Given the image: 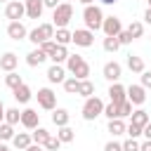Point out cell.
<instances>
[{
  "instance_id": "obj_1",
  "label": "cell",
  "mask_w": 151,
  "mask_h": 151,
  "mask_svg": "<svg viewBox=\"0 0 151 151\" xmlns=\"http://www.w3.org/2000/svg\"><path fill=\"white\" fill-rule=\"evenodd\" d=\"M66 71H68L73 78H78V80H87V78H90V64H87L80 54H68V59H66Z\"/></svg>"
},
{
  "instance_id": "obj_2",
  "label": "cell",
  "mask_w": 151,
  "mask_h": 151,
  "mask_svg": "<svg viewBox=\"0 0 151 151\" xmlns=\"http://www.w3.org/2000/svg\"><path fill=\"white\" fill-rule=\"evenodd\" d=\"M83 21H85V26H87V31H99L101 28V24H104V12H101V7L99 5H87L85 9H83Z\"/></svg>"
},
{
  "instance_id": "obj_3",
  "label": "cell",
  "mask_w": 151,
  "mask_h": 151,
  "mask_svg": "<svg viewBox=\"0 0 151 151\" xmlns=\"http://www.w3.org/2000/svg\"><path fill=\"white\" fill-rule=\"evenodd\" d=\"M52 24H54V28H66L68 26V21L73 19V7H71V2H59L54 9H52Z\"/></svg>"
},
{
  "instance_id": "obj_4",
  "label": "cell",
  "mask_w": 151,
  "mask_h": 151,
  "mask_svg": "<svg viewBox=\"0 0 151 151\" xmlns=\"http://www.w3.org/2000/svg\"><path fill=\"white\" fill-rule=\"evenodd\" d=\"M54 38V24H40L38 28L28 31V40L33 45H42L45 40H52Z\"/></svg>"
},
{
  "instance_id": "obj_5",
  "label": "cell",
  "mask_w": 151,
  "mask_h": 151,
  "mask_svg": "<svg viewBox=\"0 0 151 151\" xmlns=\"http://www.w3.org/2000/svg\"><path fill=\"white\" fill-rule=\"evenodd\" d=\"M101 113H104V101L99 97H87L85 104H83V118L85 120H94Z\"/></svg>"
},
{
  "instance_id": "obj_6",
  "label": "cell",
  "mask_w": 151,
  "mask_h": 151,
  "mask_svg": "<svg viewBox=\"0 0 151 151\" xmlns=\"http://www.w3.org/2000/svg\"><path fill=\"white\" fill-rule=\"evenodd\" d=\"M35 97H38V106L40 109H45V111H54L57 109V94L50 87H40Z\"/></svg>"
},
{
  "instance_id": "obj_7",
  "label": "cell",
  "mask_w": 151,
  "mask_h": 151,
  "mask_svg": "<svg viewBox=\"0 0 151 151\" xmlns=\"http://www.w3.org/2000/svg\"><path fill=\"white\" fill-rule=\"evenodd\" d=\"M5 17L9 21H19L21 17H26V2H19V0H9L7 7H5Z\"/></svg>"
},
{
  "instance_id": "obj_8",
  "label": "cell",
  "mask_w": 151,
  "mask_h": 151,
  "mask_svg": "<svg viewBox=\"0 0 151 151\" xmlns=\"http://www.w3.org/2000/svg\"><path fill=\"white\" fill-rule=\"evenodd\" d=\"M71 42H76L78 47H90L94 42V33L87 31V28H76L71 33Z\"/></svg>"
},
{
  "instance_id": "obj_9",
  "label": "cell",
  "mask_w": 151,
  "mask_h": 151,
  "mask_svg": "<svg viewBox=\"0 0 151 151\" xmlns=\"http://www.w3.org/2000/svg\"><path fill=\"white\" fill-rule=\"evenodd\" d=\"M101 31L106 38H116L120 31H123V24L118 17H104V24H101Z\"/></svg>"
},
{
  "instance_id": "obj_10",
  "label": "cell",
  "mask_w": 151,
  "mask_h": 151,
  "mask_svg": "<svg viewBox=\"0 0 151 151\" xmlns=\"http://www.w3.org/2000/svg\"><path fill=\"white\" fill-rule=\"evenodd\" d=\"M127 90V101L132 104V106H142L144 101H146V90L142 87V85H130V87H125Z\"/></svg>"
},
{
  "instance_id": "obj_11",
  "label": "cell",
  "mask_w": 151,
  "mask_h": 151,
  "mask_svg": "<svg viewBox=\"0 0 151 151\" xmlns=\"http://www.w3.org/2000/svg\"><path fill=\"white\" fill-rule=\"evenodd\" d=\"M26 130H35L38 125H40V113L35 111V109H24L21 111V120H19Z\"/></svg>"
},
{
  "instance_id": "obj_12",
  "label": "cell",
  "mask_w": 151,
  "mask_h": 151,
  "mask_svg": "<svg viewBox=\"0 0 151 151\" xmlns=\"http://www.w3.org/2000/svg\"><path fill=\"white\" fill-rule=\"evenodd\" d=\"M101 73H104V78H106L109 83H118L120 76H123V66H120L118 61H106Z\"/></svg>"
},
{
  "instance_id": "obj_13",
  "label": "cell",
  "mask_w": 151,
  "mask_h": 151,
  "mask_svg": "<svg viewBox=\"0 0 151 151\" xmlns=\"http://www.w3.org/2000/svg\"><path fill=\"white\" fill-rule=\"evenodd\" d=\"M7 35L12 38V40H24V38H28V31H26V26L21 24V21H9V26H7Z\"/></svg>"
},
{
  "instance_id": "obj_14",
  "label": "cell",
  "mask_w": 151,
  "mask_h": 151,
  "mask_svg": "<svg viewBox=\"0 0 151 151\" xmlns=\"http://www.w3.org/2000/svg\"><path fill=\"white\" fill-rule=\"evenodd\" d=\"M109 99H111V104H123V101L127 99V90H125L120 83H111V87H109Z\"/></svg>"
},
{
  "instance_id": "obj_15",
  "label": "cell",
  "mask_w": 151,
  "mask_h": 151,
  "mask_svg": "<svg viewBox=\"0 0 151 151\" xmlns=\"http://www.w3.org/2000/svg\"><path fill=\"white\" fill-rule=\"evenodd\" d=\"M17 64H19V57H17L14 52H5V54L0 57V68H2L5 73H12V71L17 68Z\"/></svg>"
},
{
  "instance_id": "obj_16",
  "label": "cell",
  "mask_w": 151,
  "mask_h": 151,
  "mask_svg": "<svg viewBox=\"0 0 151 151\" xmlns=\"http://www.w3.org/2000/svg\"><path fill=\"white\" fill-rule=\"evenodd\" d=\"M47 80H50V83H64V80H66V68H64L61 64H52V66L47 68Z\"/></svg>"
},
{
  "instance_id": "obj_17",
  "label": "cell",
  "mask_w": 151,
  "mask_h": 151,
  "mask_svg": "<svg viewBox=\"0 0 151 151\" xmlns=\"http://www.w3.org/2000/svg\"><path fill=\"white\" fill-rule=\"evenodd\" d=\"M31 144H33V139H31V134H28V132H17V134L12 137V146H14V149H19V151H26Z\"/></svg>"
},
{
  "instance_id": "obj_18",
  "label": "cell",
  "mask_w": 151,
  "mask_h": 151,
  "mask_svg": "<svg viewBox=\"0 0 151 151\" xmlns=\"http://www.w3.org/2000/svg\"><path fill=\"white\" fill-rule=\"evenodd\" d=\"M42 0H28L26 2V17L28 19H40V14H42Z\"/></svg>"
},
{
  "instance_id": "obj_19",
  "label": "cell",
  "mask_w": 151,
  "mask_h": 151,
  "mask_svg": "<svg viewBox=\"0 0 151 151\" xmlns=\"http://www.w3.org/2000/svg\"><path fill=\"white\" fill-rule=\"evenodd\" d=\"M12 92H14V99H17L19 104H28V101H31V97H33V94H31V87H28L26 83H21L19 87H14Z\"/></svg>"
},
{
  "instance_id": "obj_20",
  "label": "cell",
  "mask_w": 151,
  "mask_h": 151,
  "mask_svg": "<svg viewBox=\"0 0 151 151\" xmlns=\"http://www.w3.org/2000/svg\"><path fill=\"white\" fill-rule=\"evenodd\" d=\"M45 59H47V54H45L40 47H35V50H31V52L26 54V64H28V66H40Z\"/></svg>"
},
{
  "instance_id": "obj_21",
  "label": "cell",
  "mask_w": 151,
  "mask_h": 151,
  "mask_svg": "<svg viewBox=\"0 0 151 151\" xmlns=\"http://www.w3.org/2000/svg\"><path fill=\"white\" fill-rule=\"evenodd\" d=\"M68 120H71V113H68L66 109H54V111H52V123H54L57 127L68 125Z\"/></svg>"
},
{
  "instance_id": "obj_22",
  "label": "cell",
  "mask_w": 151,
  "mask_h": 151,
  "mask_svg": "<svg viewBox=\"0 0 151 151\" xmlns=\"http://www.w3.org/2000/svg\"><path fill=\"white\" fill-rule=\"evenodd\" d=\"M132 125H139V127H144L146 123H151V118H149V111H144V109H137V111H132Z\"/></svg>"
},
{
  "instance_id": "obj_23",
  "label": "cell",
  "mask_w": 151,
  "mask_h": 151,
  "mask_svg": "<svg viewBox=\"0 0 151 151\" xmlns=\"http://www.w3.org/2000/svg\"><path fill=\"white\" fill-rule=\"evenodd\" d=\"M50 59H52V64H66V59H68V50H66L64 45H57Z\"/></svg>"
},
{
  "instance_id": "obj_24",
  "label": "cell",
  "mask_w": 151,
  "mask_h": 151,
  "mask_svg": "<svg viewBox=\"0 0 151 151\" xmlns=\"http://www.w3.org/2000/svg\"><path fill=\"white\" fill-rule=\"evenodd\" d=\"M127 68H130L132 73L146 71V68H144V59H142V57H134V54H127Z\"/></svg>"
},
{
  "instance_id": "obj_25",
  "label": "cell",
  "mask_w": 151,
  "mask_h": 151,
  "mask_svg": "<svg viewBox=\"0 0 151 151\" xmlns=\"http://www.w3.org/2000/svg\"><path fill=\"white\" fill-rule=\"evenodd\" d=\"M125 123H123V118H113V120H109V132L113 134V137H120V134H125Z\"/></svg>"
},
{
  "instance_id": "obj_26",
  "label": "cell",
  "mask_w": 151,
  "mask_h": 151,
  "mask_svg": "<svg viewBox=\"0 0 151 151\" xmlns=\"http://www.w3.org/2000/svg\"><path fill=\"white\" fill-rule=\"evenodd\" d=\"M50 134H52V132H47L45 127H40V125H38V127L31 132V139H33V144H42V146H45V142L50 139Z\"/></svg>"
},
{
  "instance_id": "obj_27",
  "label": "cell",
  "mask_w": 151,
  "mask_h": 151,
  "mask_svg": "<svg viewBox=\"0 0 151 151\" xmlns=\"http://www.w3.org/2000/svg\"><path fill=\"white\" fill-rule=\"evenodd\" d=\"M57 139H59L61 144H68V142H73V139H76V130H73V127H68V125H64V127H59Z\"/></svg>"
},
{
  "instance_id": "obj_28",
  "label": "cell",
  "mask_w": 151,
  "mask_h": 151,
  "mask_svg": "<svg viewBox=\"0 0 151 151\" xmlns=\"http://www.w3.org/2000/svg\"><path fill=\"white\" fill-rule=\"evenodd\" d=\"M78 94L80 97H94V83L87 78V80H80V85H78Z\"/></svg>"
},
{
  "instance_id": "obj_29",
  "label": "cell",
  "mask_w": 151,
  "mask_h": 151,
  "mask_svg": "<svg viewBox=\"0 0 151 151\" xmlns=\"http://www.w3.org/2000/svg\"><path fill=\"white\" fill-rule=\"evenodd\" d=\"M52 40H54L57 45H64V47H66V45L71 42V31H66V28H57Z\"/></svg>"
},
{
  "instance_id": "obj_30",
  "label": "cell",
  "mask_w": 151,
  "mask_h": 151,
  "mask_svg": "<svg viewBox=\"0 0 151 151\" xmlns=\"http://www.w3.org/2000/svg\"><path fill=\"white\" fill-rule=\"evenodd\" d=\"M14 134H17V132H14V125H9V123H0V142H12Z\"/></svg>"
},
{
  "instance_id": "obj_31",
  "label": "cell",
  "mask_w": 151,
  "mask_h": 151,
  "mask_svg": "<svg viewBox=\"0 0 151 151\" xmlns=\"http://www.w3.org/2000/svg\"><path fill=\"white\" fill-rule=\"evenodd\" d=\"M125 31L130 33V38H132V40H134V38H142V35H144V24H142V21H132Z\"/></svg>"
},
{
  "instance_id": "obj_32",
  "label": "cell",
  "mask_w": 151,
  "mask_h": 151,
  "mask_svg": "<svg viewBox=\"0 0 151 151\" xmlns=\"http://www.w3.org/2000/svg\"><path fill=\"white\" fill-rule=\"evenodd\" d=\"M21 83H24V80H21V76H19L17 71H12V73H7V76H5V85H7L9 90H14V87H19Z\"/></svg>"
},
{
  "instance_id": "obj_33",
  "label": "cell",
  "mask_w": 151,
  "mask_h": 151,
  "mask_svg": "<svg viewBox=\"0 0 151 151\" xmlns=\"http://www.w3.org/2000/svg\"><path fill=\"white\" fill-rule=\"evenodd\" d=\"M19 120H21V111H19V109H5V123L17 125Z\"/></svg>"
},
{
  "instance_id": "obj_34",
  "label": "cell",
  "mask_w": 151,
  "mask_h": 151,
  "mask_svg": "<svg viewBox=\"0 0 151 151\" xmlns=\"http://www.w3.org/2000/svg\"><path fill=\"white\" fill-rule=\"evenodd\" d=\"M61 85H64V90H66L68 94H78V85H80V80L71 76V78H66V80H64Z\"/></svg>"
},
{
  "instance_id": "obj_35",
  "label": "cell",
  "mask_w": 151,
  "mask_h": 151,
  "mask_svg": "<svg viewBox=\"0 0 151 151\" xmlns=\"http://www.w3.org/2000/svg\"><path fill=\"white\" fill-rule=\"evenodd\" d=\"M127 116H132V104L125 99L123 104H118V118H127Z\"/></svg>"
},
{
  "instance_id": "obj_36",
  "label": "cell",
  "mask_w": 151,
  "mask_h": 151,
  "mask_svg": "<svg viewBox=\"0 0 151 151\" xmlns=\"http://www.w3.org/2000/svg\"><path fill=\"white\" fill-rule=\"evenodd\" d=\"M101 116H106L109 120L118 118V104H106V106H104V113H101Z\"/></svg>"
},
{
  "instance_id": "obj_37",
  "label": "cell",
  "mask_w": 151,
  "mask_h": 151,
  "mask_svg": "<svg viewBox=\"0 0 151 151\" xmlns=\"http://www.w3.org/2000/svg\"><path fill=\"white\" fill-rule=\"evenodd\" d=\"M118 47H120L118 38H104V50H106V52H116Z\"/></svg>"
},
{
  "instance_id": "obj_38",
  "label": "cell",
  "mask_w": 151,
  "mask_h": 151,
  "mask_svg": "<svg viewBox=\"0 0 151 151\" xmlns=\"http://www.w3.org/2000/svg\"><path fill=\"white\" fill-rule=\"evenodd\" d=\"M59 146H61V142L54 134H50V139L45 142V151H59Z\"/></svg>"
},
{
  "instance_id": "obj_39",
  "label": "cell",
  "mask_w": 151,
  "mask_h": 151,
  "mask_svg": "<svg viewBox=\"0 0 151 151\" xmlns=\"http://www.w3.org/2000/svg\"><path fill=\"white\" fill-rule=\"evenodd\" d=\"M38 47H40V50L47 54V59H50V57H52V52H54V47H57V42H54V40H45V42H42V45H38Z\"/></svg>"
},
{
  "instance_id": "obj_40",
  "label": "cell",
  "mask_w": 151,
  "mask_h": 151,
  "mask_svg": "<svg viewBox=\"0 0 151 151\" xmlns=\"http://www.w3.org/2000/svg\"><path fill=\"white\" fill-rule=\"evenodd\" d=\"M125 134H127L130 139H137V137L142 134V127H139V125H132V123H130V125L125 127Z\"/></svg>"
},
{
  "instance_id": "obj_41",
  "label": "cell",
  "mask_w": 151,
  "mask_h": 151,
  "mask_svg": "<svg viewBox=\"0 0 151 151\" xmlns=\"http://www.w3.org/2000/svg\"><path fill=\"white\" fill-rule=\"evenodd\" d=\"M123 151H139V142H137V139H127V142H123Z\"/></svg>"
},
{
  "instance_id": "obj_42",
  "label": "cell",
  "mask_w": 151,
  "mask_h": 151,
  "mask_svg": "<svg viewBox=\"0 0 151 151\" xmlns=\"http://www.w3.org/2000/svg\"><path fill=\"white\" fill-rule=\"evenodd\" d=\"M116 38H118V42H120V45H130V42H132V38H130V33H127L125 28H123V31H120V33H118Z\"/></svg>"
},
{
  "instance_id": "obj_43",
  "label": "cell",
  "mask_w": 151,
  "mask_h": 151,
  "mask_svg": "<svg viewBox=\"0 0 151 151\" xmlns=\"http://www.w3.org/2000/svg\"><path fill=\"white\" fill-rule=\"evenodd\" d=\"M104 151H123V144H118V142H113V139H111V142H106V144H104Z\"/></svg>"
},
{
  "instance_id": "obj_44",
  "label": "cell",
  "mask_w": 151,
  "mask_h": 151,
  "mask_svg": "<svg viewBox=\"0 0 151 151\" xmlns=\"http://www.w3.org/2000/svg\"><path fill=\"white\" fill-rule=\"evenodd\" d=\"M142 87H151V71H142Z\"/></svg>"
},
{
  "instance_id": "obj_45",
  "label": "cell",
  "mask_w": 151,
  "mask_h": 151,
  "mask_svg": "<svg viewBox=\"0 0 151 151\" xmlns=\"http://www.w3.org/2000/svg\"><path fill=\"white\" fill-rule=\"evenodd\" d=\"M59 5V0H42V7H50V9H54Z\"/></svg>"
},
{
  "instance_id": "obj_46",
  "label": "cell",
  "mask_w": 151,
  "mask_h": 151,
  "mask_svg": "<svg viewBox=\"0 0 151 151\" xmlns=\"http://www.w3.org/2000/svg\"><path fill=\"white\" fill-rule=\"evenodd\" d=\"M142 134H144L146 139H151V123H146V125L142 127Z\"/></svg>"
},
{
  "instance_id": "obj_47",
  "label": "cell",
  "mask_w": 151,
  "mask_h": 151,
  "mask_svg": "<svg viewBox=\"0 0 151 151\" xmlns=\"http://www.w3.org/2000/svg\"><path fill=\"white\" fill-rule=\"evenodd\" d=\"M139 151H151V139L142 142V144H139Z\"/></svg>"
},
{
  "instance_id": "obj_48",
  "label": "cell",
  "mask_w": 151,
  "mask_h": 151,
  "mask_svg": "<svg viewBox=\"0 0 151 151\" xmlns=\"http://www.w3.org/2000/svg\"><path fill=\"white\" fill-rule=\"evenodd\" d=\"M26 151H45V146H42V144H31Z\"/></svg>"
},
{
  "instance_id": "obj_49",
  "label": "cell",
  "mask_w": 151,
  "mask_h": 151,
  "mask_svg": "<svg viewBox=\"0 0 151 151\" xmlns=\"http://www.w3.org/2000/svg\"><path fill=\"white\" fill-rule=\"evenodd\" d=\"M144 24H149V26H151V9H146V12H144Z\"/></svg>"
},
{
  "instance_id": "obj_50",
  "label": "cell",
  "mask_w": 151,
  "mask_h": 151,
  "mask_svg": "<svg viewBox=\"0 0 151 151\" xmlns=\"http://www.w3.org/2000/svg\"><path fill=\"white\" fill-rule=\"evenodd\" d=\"M0 123H5V104H2V99H0Z\"/></svg>"
},
{
  "instance_id": "obj_51",
  "label": "cell",
  "mask_w": 151,
  "mask_h": 151,
  "mask_svg": "<svg viewBox=\"0 0 151 151\" xmlns=\"http://www.w3.org/2000/svg\"><path fill=\"white\" fill-rule=\"evenodd\" d=\"M78 2H83L85 7H87V5H92V0H78Z\"/></svg>"
},
{
  "instance_id": "obj_52",
  "label": "cell",
  "mask_w": 151,
  "mask_h": 151,
  "mask_svg": "<svg viewBox=\"0 0 151 151\" xmlns=\"http://www.w3.org/2000/svg\"><path fill=\"white\" fill-rule=\"evenodd\" d=\"M0 151H9V146L7 144H0Z\"/></svg>"
},
{
  "instance_id": "obj_53",
  "label": "cell",
  "mask_w": 151,
  "mask_h": 151,
  "mask_svg": "<svg viewBox=\"0 0 151 151\" xmlns=\"http://www.w3.org/2000/svg\"><path fill=\"white\" fill-rule=\"evenodd\" d=\"M101 2H104V5H113L116 0H101Z\"/></svg>"
},
{
  "instance_id": "obj_54",
  "label": "cell",
  "mask_w": 151,
  "mask_h": 151,
  "mask_svg": "<svg viewBox=\"0 0 151 151\" xmlns=\"http://www.w3.org/2000/svg\"><path fill=\"white\" fill-rule=\"evenodd\" d=\"M149 9H151V0H149Z\"/></svg>"
},
{
  "instance_id": "obj_55",
  "label": "cell",
  "mask_w": 151,
  "mask_h": 151,
  "mask_svg": "<svg viewBox=\"0 0 151 151\" xmlns=\"http://www.w3.org/2000/svg\"><path fill=\"white\" fill-rule=\"evenodd\" d=\"M0 2H9V0H0Z\"/></svg>"
},
{
  "instance_id": "obj_56",
  "label": "cell",
  "mask_w": 151,
  "mask_h": 151,
  "mask_svg": "<svg viewBox=\"0 0 151 151\" xmlns=\"http://www.w3.org/2000/svg\"><path fill=\"white\" fill-rule=\"evenodd\" d=\"M64 2H71V0H64Z\"/></svg>"
},
{
  "instance_id": "obj_57",
  "label": "cell",
  "mask_w": 151,
  "mask_h": 151,
  "mask_svg": "<svg viewBox=\"0 0 151 151\" xmlns=\"http://www.w3.org/2000/svg\"><path fill=\"white\" fill-rule=\"evenodd\" d=\"M26 2H28V0H26Z\"/></svg>"
}]
</instances>
